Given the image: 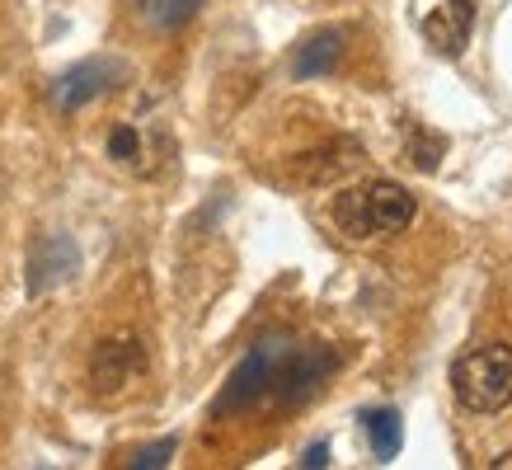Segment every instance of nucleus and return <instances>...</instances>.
<instances>
[{
  "mask_svg": "<svg viewBox=\"0 0 512 470\" xmlns=\"http://www.w3.org/2000/svg\"><path fill=\"white\" fill-rule=\"evenodd\" d=\"M343 29H320L315 38H306V43L296 47V62H292V76L296 80H315V76H329L334 66H339L343 57Z\"/></svg>",
  "mask_w": 512,
  "mask_h": 470,
  "instance_id": "nucleus-9",
  "label": "nucleus"
},
{
  "mask_svg": "<svg viewBox=\"0 0 512 470\" xmlns=\"http://www.w3.org/2000/svg\"><path fill=\"white\" fill-rule=\"evenodd\" d=\"M489 470H512V452H503V456H494V461H489Z\"/></svg>",
  "mask_w": 512,
  "mask_h": 470,
  "instance_id": "nucleus-18",
  "label": "nucleus"
},
{
  "mask_svg": "<svg viewBox=\"0 0 512 470\" xmlns=\"http://www.w3.org/2000/svg\"><path fill=\"white\" fill-rule=\"evenodd\" d=\"M202 0H146V19L156 29H184L188 19L198 15Z\"/></svg>",
  "mask_w": 512,
  "mask_h": 470,
  "instance_id": "nucleus-11",
  "label": "nucleus"
},
{
  "mask_svg": "<svg viewBox=\"0 0 512 470\" xmlns=\"http://www.w3.org/2000/svg\"><path fill=\"white\" fill-rule=\"evenodd\" d=\"M109 156L127 170H141V160H146V146H141V132L132 123H118L109 132Z\"/></svg>",
  "mask_w": 512,
  "mask_h": 470,
  "instance_id": "nucleus-12",
  "label": "nucleus"
},
{
  "mask_svg": "<svg viewBox=\"0 0 512 470\" xmlns=\"http://www.w3.org/2000/svg\"><path fill=\"white\" fill-rule=\"evenodd\" d=\"M423 33H428V43H433L437 52H442V57H456V52L466 47V33L451 24L447 10H433V15L423 19Z\"/></svg>",
  "mask_w": 512,
  "mask_h": 470,
  "instance_id": "nucleus-13",
  "label": "nucleus"
},
{
  "mask_svg": "<svg viewBox=\"0 0 512 470\" xmlns=\"http://www.w3.org/2000/svg\"><path fill=\"white\" fill-rule=\"evenodd\" d=\"M334 367H339V353H334V348H320V344L296 348L292 344L278 367V376H273V386H268V395H273L278 405H301V400H311L315 386H320Z\"/></svg>",
  "mask_w": 512,
  "mask_h": 470,
  "instance_id": "nucleus-4",
  "label": "nucleus"
},
{
  "mask_svg": "<svg viewBox=\"0 0 512 470\" xmlns=\"http://www.w3.org/2000/svg\"><path fill=\"white\" fill-rule=\"evenodd\" d=\"M146 372V348H141L137 334H109L99 339L90 353V386L99 395H118L123 386H132L137 376Z\"/></svg>",
  "mask_w": 512,
  "mask_h": 470,
  "instance_id": "nucleus-5",
  "label": "nucleus"
},
{
  "mask_svg": "<svg viewBox=\"0 0 512 470\" xmlns=\"http://www.w3.org/2000/svg\"><path fill=\"white\" fill-rule=\"evenodd\" d=\"M5 188H10V179H5V165H0V198H5Z\"/></svg>",
  "mask_w": 512,
  "mask_h": 470,
  "instance_id": "nucleus-19",
  "label": "nucleus"
},
{
  "mask_svg": "<svg viewBox=\"0 0 512 470\" xmlns=\"http://www.w3.org/2000/svg\"><path fill=\"white\" fill-rule=\"evenodd\" d=\"M362 428H367L372 452H376V461H381V466L400 456L404 428H400V414H395V409H362Z\"/></svg>",
  "mask_w": 512,
  "mask_h": 470,
  "instance_id": "nucleus-10",
  "label": "nucleus"
},
{
  "mask_svg": "<svg viewBox=\"0 0 512 470\" xmlns=\"http://www.w3.org/2000/svg\"><path fill=\"white\" fill-rule=\"evenodd\" d=\"M414 221V193L395 179H367L334 198V226L348 240H386Z\"/></svg>",
  "mask_w": 512,
  "mask_h": 470,
  "instance_id": "nucleus-1",
  "label": "nucleus"
},
{
  "mask_svg": "<svg viewBox=\"0 0 512 470\" xmlns=\"http://www.w3.org/2000/svg\"><path fill=\"white\" fill-rule=\"evenodd\" d=\"M29 292H47V287H57L66 282L71 273H80V250L71 235H47L43 245L33 250V264H29Z\"/></svg>",
  "mask_w": 512,
  "mask_h": 470,
  "instance_id": "nucleus-7",
  "label": "nucleus"
},
{
  "mask_svg": "<svg viewBox=\"0 0 512 470\" xmlns=\"http://www.w3.org/2000/svg\"><path fill=\"white\" fill-rule=\"evenodd\" d=\"M442 10H447L451 24H456V29H461V33L470 38V29H475V0H447Z\"/></svg>",
  "mask_w": 512,
  "mask_h": 470,
  "instance_id": "nucleus-16",
  "label": "nucleus"
},
{
  "mask_svg": "<svg viewBox=\"0 0 512 470\" xmlns=\"http://www.w3.org/2000/svg\"><path fill=\"white\" fill-rule=\"evenodd\" d=\"M170 456H174V438H160L156 447H141L127 466L132 470H156V466H170Z\"/></svg>",
  "mask_w": 512,
  "mask_h": 470,
  "instance_id": "nucleus-15",
  "label": "nucleus"
},
{
  "mask_svg": "<svg viewBox=\"0 0 512 470\" xmlns=\"http://www.w3.org/2000/svg\"><path fill=\"white\" fill-rule=\"evenodd\" d=\"M451 395L470 414H498L512 405V348L489 344L451 362Z\"/></svg>",
  "mask_w": 512,
  "mask_h": 470,
  "instance_id": "nucleus-2",
  "label": "nucleus"
},
{
  "mask_svg": "<svg viewBox=\"0 0 512 470\" xmlns=\"http://www.w3.org/2000/svg\"><path fill=\"white\" fill-rule=\"evenodd\" d=\"M287 348H292V339H287V334H268V339H259V344L249 348L245 362L235 367L231 381H226V391H221L217 414L245 409V405H254L259 395H268V386H273V376H278L282 358H287Z\"/></svg>",
  "mask_w": 512,
  "mask_h": 470,
  "instance_id": "nucleus-3",
  "label": "nucleus"
},
{
  "mask_svg": "<svg viewBox=\"0 0 512 470\" xmlns=\"http://www.w3.org/2000/svg\"><path fill=\"white\" fill-rule=\"evenodd\" d=\"M353 165H362V146L348 141V137H334L329 146H320V151H311V156H301V179H306V184H329V179L348 174Z\"/></svg>",
  "mask_w": 512,
  "mask_h": 470,
  "instance_id": "nucleus-8",
  "label": "nucleus"
},
{
  "mask_svg": "<svg viewBox=\"0 0 512 470\" xmlns=\"http://www.w3.org/2000/svg\"><path fill=\"white\" fill-rule=\"evenodd\" d=\"M301 466H329V447L325 442H315V447H306V456H301Z\"/></svg>",
  "mask_w": 512,
  "mask_h": 470,
  "instance_id": "nucleus-17",
  "label": "nucleus"
},
{
  "mask_svg": "<svg viewBox=\"0 0 512 470\" xmlns=\"http://www.w3.org/2000/svg\"><path fill=\"white\" fill-rule=\"evenodd\" d=\"M123 76H127L123 62H113V57H90V62L71 66L66 76L52 80V104L62 113H76V109H85V104H94L99 94H109Z\"/></svg>",
  "mask_w": 512,
  "mask_h": 470,
  "instance_id": "nucleus-6",
  "label": "nucleus"
},
{
  "mask_svg": "<svg viewBox=\"0 0 512 470\" xmlns=\"http://www.w3.org/2000/svg\"><path fill=\"white\" fill-rule=\"evenodd\" d=\"M409 156H414V165H419V170H437V156H442V141H433V137H423L419 127H414V132H409Z\"/></svg>",
  "mask_w": 512,
  "mask_h": 470,
  "instance_id": "nucleus-14",
  "label": "nucleus"
}]
</instances>
